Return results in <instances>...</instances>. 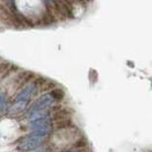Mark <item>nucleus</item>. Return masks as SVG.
<instances>
[{"label": "nucleus", "instance_id": "nucleus-1", "mask_svg": "<svg viewBox=\"0 0 152 152\" xmlns=\"http://www.w3.org/2000/svg\"><path fill=\"white\" fill-rule=\"evenodd\" d=\"M43 139L42 137H36V136H29L28 138L24 139L20 142L18 145V149L21 151H31L39 147L42 144Z\"/></svg>", "mask_w": 152, "mask_h": 152}, {"label": "nucleus", "instance_id": "nucleus-2", "mask_svg": "<svg viewBox=\"0 0 152 152\" xmlns=\"http://www.w3.org/2000/svg\"><path fill=\"white\" fill-rule=\"evenodd\" d=\"M54 102H55V98L52 96L51 94H45V95H43V96H41L36 102H34V106L32 107L33 108L32 111L46 109V107L50 106Z\"/></svg>", "mask_w": 152, "mask_h": 152}, {"label": "nucleus", "instance_id": "nucleus-3", "mask_svg": "<svg viewBox=\"0 0 152 152\" xmlns=\"http://www.w3.org/2000/svg\"><path fill=\"white\" fill-rule=\"evenodd\" d=\"M34 90V86L33 84H30L21 91V92L17 95L15 98V102H27V99L31 97V95L33 94Z\"/></svg>", "mask_w": 152, "mask_h": 152}, {"label": "nucleus", "instance_id": "nucleus-4", "mask_svg": "<svg viewBox=\"0 0 152 152\" xmlns=\"http://www.w3.org/2000/svg\"><path fill=\"white\" fill-rule=\"evenodd\" d=\"M47 117H48V112H47L45 109L36 110V111H32V113L30 114L29 121H31V123H34V121H37L47 119Z\"/></svg>", "mask_w": 152, "mask_h": 152}, {"label": "nucleus", "instance_id": "nucleus-5", "mask_svg": "<svg viewBox=\"0 0 152 152\" xmlns=\"http://www.w3.org/2000/svg\"><path fill=\"white\" fill-rule=\"evenodd\" d=\"M51 131V126H46V127H41V128H37L34 129V131L30 134V136H36V137H43L47 135Z\"/></svg>", "mask_w": 152, "mask_h": 152}, {"label": "nucleus", "instance_id": "nucleus-6", "mask_svg": "<svg viewBox=\"0 0 152 152\" xmlns=\"http://www.w3.org/2000/svg\"><path fill=\"white\" fill-rule=\"evenodd\" d=\"M25 106H26V102H18L11 108L10 112L11 113H18L20 111L24 110Z\"/></svg>", "mask_w": 152, "mask_h": 152}, {"label": "nucleus", "instance_id": "nucleus-7", "mask_svg": "<svg viewBox=\"0 0 152 152\" xmlns=\"http://www.w3.org/2000/svg\"><path fill=\"white\" fill-rule=\"evenodd\" d=\"M3 103H4V97L0 94V107L3 105Z\"/></svg>", "mask_w": 152, "mask_h": 152}]
</instances>
